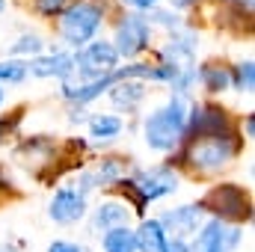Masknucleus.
<instances>
[{
	"label": "nucleus",
	"mask_w": 255,
	"mask_h": 252,
	"mask_svg": "<svg viewBox=\"0 0 255 252\" xmlns=\"http://www.w3.org/2000/svg\"><path fill=\"white\" fill-rule=\"evenodd\" d=\"M187 95H169V101L157 110H151L142 122V139L154 151H175L184 145V125H187Z\"/></svg>",
	"instance_id": "nucleus-1"
},
{
	"label": "nucleus",
	"mask_w": 255,
	"mask_h": 252,
	"mask_svg": "<svg viewBox=\"0 0 255 252\" xmlns=\"http://www.w3.org/2000/svg\"><path fill=\"white\" fill-rule=\"evenodd\" d=\"M241 151V136L229 133V136H214V139H196L184 142V148H175L169 163H190L196 172H217L223 166H229Z\"/></svg>",
	"instance_id": "nucleus-2"
},
{
	"label": "nucleus",
	"mask_w": 255,
	"mask_h": 252,
	"mask_svg": "<svg viewBox=\"0 0 255 252\" xmlns=\"http://www.w3.org/2000/svg\"><path fill=\"white\" fill-rule=\"evenodd\" d=\"M104 24V3L101 0H74L60 15V36L68 48H83L95 39Z\"/></svg>",
	"instance_id": "nucleus-3"
},
{
	"label": "nucleus",
	"mask_w": 255,
	"mask_h": 252,
	"mask_svg": "<svg viewBox=\"0 0 255 252\" xmlns=\"http://www.w3.org/2000/svg\"><path fill=\"white\" fill-rule=\"evenodd\" d=\"M199 205H202V211L214 214L211 220H220L226 226L229 223L238 226V223H250L253 220V199L238 184H214Z\"/></svg>",
	"instance_id": "nucleus-4"
},
{
	"label": "nucleus",
	"mask_w": 255,
	"mask_h": 252,
	"mask_svg": "<svg viewBox=\"0 0 255 252\" xmlns=\"http://www.w3.org/2000/svg\"><path fill=\"white\" fill-rule=\"evenodd\" d=\"M235 133L232 116L220 104H190L187 125H184V142L196 139H214V136H229Z\"/></svg>",
	"instance_id": "nucleus-5"
},
{
	"label": "nucleus",
	"mask_w": 255,
	"mask_h": 252,
	"mask_svg": "<svg viewBox=\"0 0 255 252\" xmlns=\"http://www.w3.org/2000/svg\"><path fill=\"white\" fill-rule=\"evenodd\" d=\"M116 68H119V54H116L113 42H104V39H92L74 57V74L80 77V83L110 77Z\"/></svg>",
	"instance_id": "nucleus-6"
},
{
	"label": "nucleus",
	"mask_w": 255,
	"mask_h": 252,
	"mask_svg": "<svg viewBox=\"0 0 255 252\" xmlns=\"http://www.w3.org/2000/svg\"><path fill=\"white\" fill-rule=\"evenodd\" d=\"M57 148H60V145H57L51 136H30V139H24V142L15 148V160H18L27 172H33L39 181L51 184V181H54Z\"/></svg>",
	"instance_id": "nucleus-7"
},
{
	"label": "nucleus",
	"mask_w": 255,
	"mask_h": 252,
	"mask_svg": "<svg viewBox=\"0 0 255 252\" xmlns=\"http://www.w3.org/2000/svg\"><path fill=\"white\" fill-rule=\"evenodd\" d=\"M113 42H116L113 48H116L119 57H139L151 45V24L139 12H125L116 24Z\"/></svg>",
	"instance_id": "nucleus-8"
},
{
	"label": "nucleus",
	"mask_w": 255,
	"mask_h": 252,
	"mask_svg": "<svg viewBox=\"0 0 255 252\" xmlns=\"http://www.w3.org/2000/svg\"><path fill=\"white\" fill-rule=\"evenodd\" d=\"M241 241H244V232L238 226H226L220 220H208L193 235L190 252H235Z\"/></svg>",
	"instance_id": "nucleus-9"
},
{
	"label": "nucleus",
	"mask_w": 255,
	"mask_h": 252,
	"mask_svg": "<svg viewBox=\"0 0 255 252\" xmlns=\"http://www.w3.org/2000/svg\"><path fill=\"white\" fill-rule=\"evenodd\" d=\"M202 220H205V211H202V205L196 202V205H178V208H172V211H163L157 223L163 226L166 238L172 235V238H178V241H187V238H193V235L202 229Z\"/></svg>",
	"instance_id": "nucleus-10"
},
{
	"label": "nucleus",
	"mask_w": 255,
	"mask_h": 252,
	"mask_svg": "<svg viewBox=\"0 0 255 252\" xmlns=\"http://www.w3.org/2000/svg\"><path fill=\"white\" fill-rule=\"evenodd\" d=\"M136 181V187L142 193L145 202H154V199H163L169 193L178 190V175L172 166H154V169H136L130 175Z\"/></svg>",
	"instance_id": "nucleus-11"
},
{
	"label": "nucleus",
	"mask_w": 255,
	"mask_h": 252,
	"mask_svg": "<svg viewBox=\"0 0 255 252\" xmlns=\"http://www.w3.org/2000/svg\"><path fill=\"white\" fill-rule=\"evenodd\" d=\"M48 217L60 226H74L86 217V196L74 187H60L48 205Z\"/></svg>",
	"instance_id": "nucleus-12"
},
{
	"label": "nucleus",
	"mask_w": 255,
	"mask_h": 252,
	"mask_svg": "<svg viewBox=\"0 0 255 252\" xmlns=\"http://www.w3.org/2000/svg\"><path fill=\"white\" fill-rule=\"evenodd\" d=\"M27 74L33 77H60V80H71L74 77V54L68 51H54L48 57H36L27 63Z\"/></svg>",
	"instance_id": "nucleus-13"
},
{
	"label": "nucleus",
	"mask_w": 255,
	"mask_h": 252,
	"mask_svg": "<svg viewBox=\"0 0 255 252\" xmlns=\"http://www.w3.org/2000/svg\"><path fill=\"white\" fill-rule=\"evenodd\" d=\"M128 220H130V211H128L125 202L107 199V202H101V205L92 211V232L101 235V232L119 229V226H128Z\"/></svg>",
	"instance_id": "nucleus-14"
},
{
	"label": "nucleus",
	"mask_w": 255,
	"mask_h": 252,
	"mask_svg": "<svg viewBox=\"0 0 255 252\" xmlns=\"http://www.w3.org/2000/svg\"><path fill=\"white\" fill-rule=\"evenodd\" d=\"M196 80L211 92V95H217V92H226V89H232V65H223V63H205L199 65V71H196Z\"/></svg>",
	"instance_id": "nucleus-15"
},
{
	"label": "nucleus",
	"mask_w": 255,
	"mask_h": 252,
	"mask_svg": "<svg viewBox=\"0 0 255 252\" xmlns=\"http://www.w3.org/2000/svg\"><path fill=\"white\" fill-rule=\"evenodd\" d=\"M133 241H136V252H163L169 238L157 220H142L139 229L133 232Z\"/></svg>",
	"instance_id": "nucleus-16"
},
{
	"label": "nucleus",
	"mask_w": 255,
	"mask_h": 252,
	"mask_svg": "<svg viewBox=\"0 0 255 252\" xmlns=\"http://www.w3.org/2000/svg\"><path fill=\"white\" fill-rule=\"evenodd\" d=\"M86 127H89V136L98 142V145H104V142H113L119 133H122V119L119 116H113V113H95V116H89L86 119Z\"/></svg>",
	"instance_id": "nucleus-17"
},
{
	"label": "nucleus",
	"mask_w": 255,
	"mask_h": 252,
	"mask_svg": "<svg viewBox=\"0 0 255 252\" xmlns=\"http://www.w3.org/2000/svg\"><path fill=\"white\" fill-rule=\"evenodd\" d=\"M107 92H110V101H113L116 107L133 110V107H139V101L145 98V83H142V80H116Z\"/></svg>",
	"instance_id": "nucleus-18"
},
{
	"label": "nucleus",
	"mask_w": 255,
	"mask_h": 252,
	"mask_svg": "<svg viewBox=\"0 0 255 252\" xmlns=\"http://www.w3.org/2000/svg\"><path fill=\"white\" fill-rule=\"evenodd\" d=\"M101 247H104V252H136L133 229L119 226V229H110V232H104V238H101Z\"/></svg>",
	"instance_id": "nucleus-19"
},
{
	"label": "nucleus",
	"mask_w": 255,
	"mask_h": 252,
	"mask_svg": "<svg viewBox=\"0 0 255 252\" xmlns=\"http://www.w3.org/2000/svg\"><path fill=\"white\" fill-rule=\"evenodd\" d=\"M125 166H128V160H122V157H104L101 166L92 172L95 175V184L98 187H113L116 181L125 178Z\"/></svg>",
	"instance_id": "nucleus-20"
},
{
	"label": "nucleus",
	"mask_w": 255,
	"mask_h": 252,
	"mask_svg": "<svg viewBox=\"0 0 255 252\" xmlns=\"http://www.w3.org/2000/svg\"><path fill=\"white\" fill-rule=\"evenodd\" d=\"M253 86H255V65H253V60H244V63L232 65V89L250 95Z\"/></svg>",
	"instance_id": "nucleus-21"
},
{
	"label": "nucleus",
	"mask_w": 255,
	"mask_h": 252,
	"mask_svg": "<svg viewBox=\"0 0 255 252\" xmlns=\"http://www.w3.org/2000/svg\"><path fill=\"white\" fill-rule=\"evenodd\" d=\"M42 48H45V42H42V36H36V33H24L15 45H12V60H21V57H39L42 54Z\"/></svg>",
	"instance_id": "nucleus-22"
},
{
	"label": "nucleus",
	"mask_w": 255,
	"mask_h": 252,
	"mask_svg": "<svg viewBox=\"0 0 255 252\" xmlns=\"http://www.w3.org/2000/svg\"><path fill=\"white\" fill-rule=\"evenodd\" d=\"M113 187L122 193V199H125L128 208H133L136 214H142V211H145V205H148V202L142 199V193H139V187H136V181H133V178H128V175H125V178H122V181H116Z\"/></svg>",
	"instance_id": "nucleus-23"
},
{
	"label": "nucleus",
	"mask_w": 255,
	"mask_h": 252,
	"mask_svg": "<svg viewBox=\"0 0 255 252\" xmlns=\"http://www.w3.org/2000/svg\"><path fill=\"white\" fill-rule=\"evenodd\" d=\"M27 80V60H0V86L3 83H24Z\"/></svg>",
	"instance_id": "nucleus-24"
},
{
	"label": "nucleus",
	"mask_w": 255,
	"mask_h": 252,
	"mask_svg": "<svg viewBox=\"0 0 255 252\" xmlns=\"http://www.w3.org/2000/svg\"><path fill=\"white\" fill-rule=\"evenodd\" d=\"M71 3H74V0H33V9H36L42 18H60Z\"/></svg>",
	"instance_id": "nucleus-25"
},
{
	"label": "nucleus",
	"mask_w": 255,
	"mask_h": 252,
	"mask_svg": "<svg viewBox=\"0 0 255 252\" xmlns=\"http://www.w3.org/2000/svg\"><path fill=\"white\" fill-rule=\"evenodd\" d=\"M145 21L148 24H160V27H166V30H178L181 27V18L175 15V12H166V9H148L145 12Z\"/></svg>",
	"instance_id": "nucleus-26"
},
{
	"label": "nucleus",
	"mask_w": 255,
	"mask_h": 252,
	"mask_svg": "<svg viewBox=\"0 0 255 252\" xmlns=\"http://www.w3.org/2000/svg\"><path fill=\"white\" fill-rule=\"evenodd\" d=\"M48 252H89L83 244H74V241H54Z\"/></svg>",
	"instance_id": "nucleus-27"
},
{
	"label": "nucleus",
	"mask_w": 255,
	"mask_h": 252,
	"mask_svg": "<svg viewBox=\"0 0 255 252\" xmlns=\"http://www.w3.org/2000/svg\"><path fill=\"white\" fill-rule=\"evenodd\" d=\"M122 3H125V6H130V9H136V12L142 15V12H148V9H154V6H157L160 0H122Z\"/></svg>",
	"instance_id": "nucleus-28"
},
{
	"label": "nucleus",
	"mask_w": 255,
	"mask_h": 252,
	"mask_svg": "<svg viewBox=\"0 0 255 252\" xmlns=\"http://www.w3.org/2000/svg\"><path fill=\"white\" fill-rule=\"evenodd\" d=\"M163 252H190V244L187 241H178V238H169Z\"/></svg>",
	"instance_id": "nucleus-29"
},
{
	"label": "nucleus",
	"mask_w": 255,
	"mask_h": 252,
	"mask_svg": "<svg viewBox=\"0 0 255 252\" xmlns=\"http://www.w3.org/2000/svg\"><path fill=\"white\" fill-rule=\"evenodd\" d=\"M12 193H15V187H12V181H9V175H6V172L0 169V202H3L6 196H12Z\"/></svg>",
	"instance_id": "nucleus-30"
},
{
	"label": "nucleus",
	"mask_w": 255,
	"mask_h": 252,
	"mask_svg": "<svg viewBox=\"0 0 255 252\" xmlns=\"http://www.w3.org/2000/svg\"><path fill=\"white\" fill-rule=\"evenodd\" d=\"M169 3H172L175 9H190V6H196V3H199V0H169Z\"/></svg>",
	"instance_id": "nucleus-31"
},
{
	"label": "nucleus",
	"mask_w": 255,
	"mask_h": 252,
	"mask_svg": "<svg viewBox=\"0 0 255 252\" xmlns=\"http://www.w3.org/2000/svg\"><path fill=\"white\" fill-rule=\"evenodd\" d=\"M244 130H247V136H253V133H255V116H253V113L247 116V122H244Z\"/></svg>",
	"instance_id": "nucleus-32"
},
{
	"label": "nucleus",
	"mask_w": 255,
	"mask_h": 252,
	"mask_svg": "<svg viewBox=\"0 0 255 252\" xmlns=\"http://www.w3.org/2000/svg\"><path fill=\"white\" fill-rule=\"evenodd\" d=\"M3 101H6V95H3V86H0V107H3Z\"/></svg>",
	"instance_id": "nucleus-33"
},
{
	"label": "nucleus",
	"mask_w": 255,
	"mask_h": 252,
	"mask_svg": "<svg viewBox=\"0 0 255 252\" xmlns=\"http://www.w3.org/2000/svg\"><path fill=\"white\" fill-rule=\"evenodd\" d=\"M3 9H6V0H0V12H3Z\"/></svg>",
	"instance_id": "nucleus-34"
},
{
	"label": "nucleus",
	"mask_w": 255,
	"mask_h": 252,
	"mask_svg": "<svg viewBox=\"0 0 255 252\" xmlns=\"http://www.w3.org/2000/svg\"><path fill=\"white\" fill-rule=\"evenodd\" d=\"M223 3H238V0H223Z\"/></svg>",
	"instance_id": "nucleus-35"
},
{
	"label": "nucleus",
	"mask_w": 255,
	"mask_h": 252,
	"mask_svg": "<svg viewBox=\"0 0 255 252\" xmlns=\"http://www.w3.org/2000/svg\"><path fill=\"white\" fill-rule=\"evenodd\" d=\"M0 139H3V127H0Z\"/></svg>",
	"instance_id": "nucleus-36"
}]
</instances>
